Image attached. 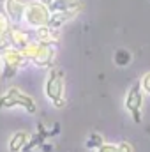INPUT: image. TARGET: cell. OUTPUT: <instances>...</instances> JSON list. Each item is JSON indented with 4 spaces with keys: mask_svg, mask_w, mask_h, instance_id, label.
Wrapping results in <instances>:
<instances>
[{
    "mask_svg": "<svg viewBox=\"0 0 150 152\" xmlns=\"http://www.w3.org/2000/svg\"><path fill=\"white\" fill-rule=\"evenodd\" d=\"M41 151H44V152H51V145H48V143H42V145H41Z\"/></svg>",
    "mask_w": 150,
    "mask_h": 152,
    "instance_id": "obj_17",
    "label": "cell"
},
{
    "mask_svg": "<svg viewBox=\"0 0 150 152\" xmlns=\"http://www.w3.org/2000/svg\"><path fill=\"white\" fill-rule=\"evenodd\" d=\"M113 60H115V64H117L118 67H124V66H127V64L131 62V53H129L127 50L120 48V50H117V51H115Z\"/></svg>",
    "mask_w": 150,
    "mask_h": 152,
    "instance_id": "obj_12",
    "label": "cell"
},
{
    "mask_svg": "<svg viewBox=\"0 0 150 152\" xmlns=\"http://www.w3.org/2000/svg\"><path fill=\"white\" fill-rule=\"evenodd\" d=\"M7 41L11 44V48H16V50H25L30 42L28 39V34L23 32V30H18V28H11V32L7 34Z\"/></svg>",
    "mask_w": 150,
    "mask_h": 152,
    "instance_id": "obj_9",
    "label": "cell"
},
{
    "mask_svg": "<svg viewBox=\"0 0 150 152\" xmlns=\"http://www.w3.org/2000/svg\"><path fill=\"white\" fill-rule=\"evenodd\" d=\"M28 2L27 0H5L4 2V9H5V16L14 21L20 23L25 16V9H27Z\"/></svg>",
    "mask_w": 150,
    "mask_h": 152,
    "instance_id": "obj_7",
    "label": "cell"
},
{
    "mask_svg": "<svg viewBox=\"0 0 150 152\" xmlns=\"http://www.w3.org/2000/svg\"><path fill=\"white\" fill-rule=\"evenodd\" d=\"M103 143H104V142H103V136H101V134H97V133H92L85 145H87L88 149H99Z\"/></svg>",
    "mask_w": 150,
    "mask_h": 152,
    "instance_id": "obj_14",
    "label": "cell"
},
{
    "mask_svg": "<svg viewBox=\"0 0 150 152\" xmlns=\"http://www.w3.org/2000/svg\"><path fill=\"white\" fill-rule=\"evenodd\" d=\"M28 138H30V134L27 131L14 133L11 136V140H9V152H23L25 145L28 143Z\"/></svg>",
    "mask_w": 150,
    "mask_h": 152,
    "instance_id": "obj_10",
    "label": "cell"
},
{
    "mask_svg": "<svg viewBox=\"0 0 150 152\" xmlns=\"http://www.w3.org/2000/svg\"><path fill=\"white\" fill-rule=\"evenodd\" d=\"M140 83H141V88H143V92L150 94V71L143 75V78H141V81H140Z\"/></svg>",
    "mask_w": 150,
    "mask_h": 152,
    "instance_id": "obj_15",
    "label": "cell"
},
{
    "mask_svg": "<svg viewBox=\"0 0 150 152\" xmlns=\"http://www.w3.org/2000/svg\"><path fill=\"white\" fill-rule=\"evenodd\" d=\"M83 9L81 0H53V4L50 5L51 12H79Z\"/></svg>",
    "mask_w": 150,
    "mask_h": 152,
    "instance_id": "obj_8",
    "label": "cell"
},
{
    "mask_svg": "<svg viewBox=\"0 0 150 152\" xmlns=\"http://www.w3.org/2000/svg\"><path fill=\"white\" fill-rule=\"evenodd\" d=\"M97 152H133V147L127 143V142H122V143H117V145H113V143H103Z\"/></svg>",
    "mask_w": 150,
    "mask_h": 152,
    "instance_id": "obj_11",
    "label": "cell"
},
{
    "mask_svg": "<svg viewBox=\"0 0 150 152\" xmlns=\"http://www.w3.org/2000/svg\"><path fill=\"white\" fill-rule=\"evenodd\" d=\"M50 16H51V11L46 4L42 2H28L27 9H25V16L23 20L34 27V28H39V27H46L50 23Z\"/></svg>",
    "mask_w": 150,
    "mask_h": 152,
    "instance_id": "obj_4",
    "label": "cell"
},
{
    "mask_svg": "<svg viewBox=\"0 0 150 152\" xmlns=\"http://www.w3.org/2000/svg\"><path fill=\"white\" fill-rule=\"evenodd\" d=\"M55 51H57V42L53 41H30L28 46L23 50V55L27 60L34 62L39 67H48L53 66L55 60Z\"/></svg>",
    "mask_w": 150,
    "mask_h": 152,
    "instance_id": "obj_1",
    "label": "cell"
},
{
    "mask_svg": "<svg viewBox=\"0 0 150 152\" xmlns=\"http://www.w3.org/2000/svg\"><path fill=\"white\" fill-rule=\"evenodd\" d=\"M64 90H66L64 73L58 67H51L50 73H48V78H46V83H44V94L53 103L55 108H64L66 106Z\"/></svg>",
    "mask_w": 150,
    "mask_h": 152,
    "instance_id": "obj_2",
    "label": "cell"
},
{
    "mask_svg": "<svg viewBox=\"0 0 150 152\" xmlns=\"http://www.w3.org/2000/svg\"><path fill=\"white\" fill-rule=\"evenodd\" d=\"M39 2H42V4H46V5H48V7H50V5H51V4H53V0H39Z\"/></svg>",
    "mask_w": 150,
    "mask_h": 152,
    "instance_id": "obj_18",
    "label": "cell"
},
{
    "mask_svg": "<svg viewBox=\"0 0 150 152\" xmlns=\"http://www.w3.org/2000/svg\"><path fill=\"white\" fill-rule=\"evenodd\" d=\"M9 46H11V44H9L7 37H2V39H0V57H2V53H4V51L9 48Z\"/></svg>",
    "mask_w": 150,
    "mask_h": 152,
    "instance_id": "obj_16",
    "label": "cell"
},
{
    "mask_svg": "<svg viewBox=\"0 0 150 152\" xmlns=\"http://www.w3.org/2000/svg\"><path fill=\"white\" fill-rule=\"evenodd\" d=\"M2 64H4V69H2V76L4 80H9L18 73V69L23 66V62L27 60L23 51L21 50H16V48H7L4 53H2Z\"/></svg>",
    "mask_w": 150,
    "mask_h": 152,
    "instance_id": "obj_5",
    "label": "cell"
},
{
    "mask_svg": "<svg viewBox=\"0 0 150 152\" xmlns=\"http://www.w3.org/2000/svg\"><path fill=\"white\" fill-rule=\"evenodd\" d=\"M141 106H143V88H141V83L136 81L125 96V110L131 113L136 124L141 122Z\"/></svg>",
    "mask_w": 150,
    "mask_h": 152,
    "instance_id": "obj_6",
    "label": "cell"
},
{
    "mask_svg": "<svg viewBox=\"0 0 150 152\" xmlns=\"http://www.w3.org/2000/svg\"><path fill=\"white\" fill-rule=\"evenodd\" d=\"M14 106H20V108H23L28 113H36L37 112V104H36L34 97L25 94L23 90H20L16 87L9 88L0 97V110H7V108H14Z\"/></svg>",
    "mask_w": 150,
    "mask_h": 152,
    "instance_id": "obj_3",
    "label": "cell"
},
{
    "mask_svg": "<svg viewBox=\"0 0 150 152\" xmlns=\"http://www.w3.org/2000/svg\"><path fill=\"white\" fill-rule=\"evenodd\" d=\"M11 20L5 16V14H2L0 12V39L2 37H7V34L11 32Z\"/></svg>",
    "mask_w": 150,
    "mask_h": 152,
    "instance_id": "obj_13",
    "label": "cell"
}]
</instances>
